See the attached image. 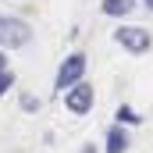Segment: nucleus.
<instances>
[{"label": "nucleus", "instance_id": "423d86ee", "mask_svg": "<svg viewBox=\"0 0 153 153\" xmlns=\"http://www.w3.org/2000/svg\"><path fill=\"white\" fill-rule=\"evenodd\" d=\"M100 11H103L107 18H125V14H132V11H135V0H103V4H100Z\"/></svg>", "mask_w": 153, "mask_h": 153}, {"label": "nucleus", "instance_id": "f03ea898", "mask_svg": "<svg viewBox=\"0 0 153 153\" xmlns=\"http://www.w3.org/2000/svg\"><path fill=\"white\" fill-rule=\"evenodd\" d=\"M85 75V53H68L64 64L57 68V78H53V89L57 93H68L71 85H78Z\"/></svg>", "mask_w": 153, "mask_h": 153}, {"label": "nucleus", "instance_id": "39448f33", "mask_svg": "<svg viewBox=\"0 0 153 153\" xmlns=\"http://www.w3.org/2000/svg\"><path fill=\"white\" fill-rule=\"evenodd\" d=\"M128 146H132V143H128V132L117 128V125H111L107 135H103V153H125Z\"/></svg>", "mask_w": 153, "mask_h": 153}, {"label": "nucleus", "instance_id": "9b49d317", "mask_svg": "<svg viewBox=\"0 0 153 153\" xmlns=\"http://www.w3.org/2000/svg\"><path fill=\"white\" fill-rule=\"evenodd\" d=\"M0 71H7V53L0 50Z\"/></svg>", "mask_w": 153, "mask_h": 153}, {"label": "nucleus", "instance_id": "f257e3e1", "mask_svg": "<svg viewBox=\"0 0 153 153\" xmlns=\"http://www.w3.org/2000/svg\"><path fill=\"white\" fill-rule=\"evenodd\" d=\"M29 39H32V29H29V22L0 14V50H4V53H7V50H14V46H25Z\"/></svg>", "mask_w": 153, "mask_h": 153}, {"label": "nucleus", "instance_id": "6e6552de", "mask_svg": "<svg viewBox=\"0 0 153 153\" xmlns=\"http://www.w3.org/2000/svg\"><path fill=\"white\" fill-rule=\"evenodd\" d=\"M7 89H14V71H11V68H7V71H0V96H4Z\"/></svg>", "mask_w": 153, "mask_h": 153}, {"label": "nucleus", "instance_id": "f8f14e48", "mask_svg": "<svg viewBox=\"0 0 153 153\" xmlns=\"http://www.w3.org/2000/svg\"><path fill=\"white\" fill-rule=\"evenodd\" d=\"M146 7H150V11H153V0H146Z\"/></svg>", "mask_w": 153, "mask_h": 153}, {"label": "nucleus", "instance_id": "9d476101", "mask_svg": "<svg viewBox=\"0 0 153 153\" xmlns=\"http://www.w3.org/2000/svg\"><path fill=\"white\" fill-rule=\"evenodd\" d=\"M78 153H100V150H96L93 143H85V146H82V150H78Z\"/></svg>", "mask_w": 153, "mask_h": 153}, {"label": "nucleus", "instance_id": "0eeeda50", "mask_svg": "<svg viewBox=\"0 0 153 153\" xmlns=\"http://www.w3.org/2000/svg\"><path fill=\"white\" fill-rule=\"evenodd\" d=\"M114 125L117 128H128V125H139V121H143V114H139V111H135V107H128V103H121V107H117L114 111Z\"/></svg>", "mask_w": 153, "mask_h": 153}, {"label": "nucleus", "instance_id": "1a4fd4ad", "mask_svg": "<svg viewBox=\"0 0 153 153\" xmlns=\"http://www.w3.org/2000/svg\"><path fill=\"white\" fill-rule=\"evenodd\" d=\"M18 103H22V111H29V114H32V111H39V100H36V96H22Z\"/></svg>", "mask_w": 153, "mask_h": 153}, {"label": "nucleus", "instance_id": "20e7f679", "mask_svg": "<svg viewBox=\"0 0 153 153\" xmlns=\"http://www.w3.org/2000/svg\"><path fill=\"white\" fill-rule=\"evenodd\" d=\"M93 103H96V93H93L89 82H78V85H71V89L64 93V107H68L71 114H89Z\"/></svg>", "mask_w": 153, "mask_h": 153}, {"label": "nucleus", "instance_id": "7ed1b4c3", "mask_svg": "<svg viewBox=\"0 0 153 153\" xmlns=\"http://www.w3.org/2000/svg\"><path fill=\"white\" fill-rule=\"evenodd\" d=\"M114 43H121L128 53H150V46H153V36L146 32V29H139V25H117L114 29Z\"/></svg>", "mask_w": 153, "mask_h": 153}]
</instances>
